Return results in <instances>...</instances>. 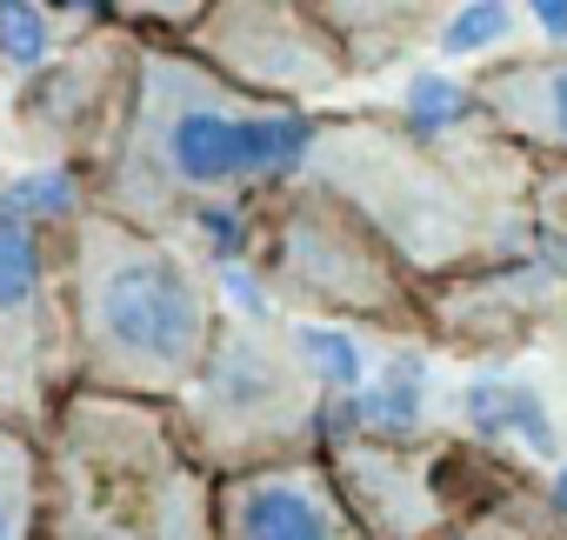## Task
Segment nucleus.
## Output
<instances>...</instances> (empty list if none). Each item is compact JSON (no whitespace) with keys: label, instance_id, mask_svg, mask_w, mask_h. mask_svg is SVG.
Masks as SVG:
<instances>
[{"label":"nucleus","instance_id":"obj_22","mask_svg":"<svg viewBox=\"0 0 567 540\" xmlns=\"http://www.w3.org/2000/svg\"><path fill=\"white\" fill-rule=\"evenodd\" d=\"M554 507L567 513V467H560V480H554Z\"/></svg>","mask_w":567,"mask_h":540},{"label":"nucleus","instance_id":"obj_6","mask_svg":"<svg viewBox=\"0 0 567 540\" xmlns=\"http://www.w3.org/2000/svg\"><path fill=\"white\" fill-rule=\"evenodd\" d=\"M200 414L207 420H234L240 447H254L267 427H295L301 420V394L288 387V374H280L254 341H234L214 361L207 387H200Z\"/></svg>","mask_w":567,"mask_h":540},{"label":"nucleus","instance_id":"obj_8","mask_svg":"<svg viewBox=\"0 0 567 540\" xmlns=\"http://www.w3.org/2000/svg\"><path fill=\"white\" fill-rule=\"evenodd\" d=\"M487 87V107L527 134V141H547V147H567V61H547V68H507Z\"/></svg>","mask_w":567,"mask_h":540},{"label":"nucleus","instance_id":"obj_18","mask_svg":"<svg viewBox=\"0 0 567 540\" xmlns=\"http://www.w3.org/2000/svg\"><path fill=\"white\" fill-rule=\"evenodd\" d=\"M507 427H514L534 454H554V427H547V414H540V401H534L527 387H514V414H507Z\"/></svg>","mask_w":567,"mask_h":540},{"label":"nucleus","instance_id":"obj_5","mask_svg":"<svg viewBox=\"0 0 567 540\" xmlns=\"http://www.w3.org/2000/svg\"><path fill=\"white\" fill-rule=\"evenodd\" d=\"M207 41L260 87H328L341 74L328 41L308 34L295 14H220Z\"/></svg>","mask_w":567,"mask_h":540},{"label":"nucleus","instance_id":"obj_7","mask_svg":"<svg viewBox=\"0 0 567 540\" xmlns=\"http://www.w3.org/2000/svg\"><path fill=\"white\" fill-rule=\"evenodd\" d=\"M341 480H348V500H354L374 527H388V533H401V540H414V533L427 527V513H434L421 474L401 467L394 454H361V447H354V454H341Z\"/></svg>","mask_w":567,"mask_h":540},{"label":"nucleus","instance_id":"obj_3","mask_svg":"<svg viewBox=\"0 0 567 540\" xmlns=\"http://www.w3.org/2000/svg\"><path fill=\"white\" fill-rule=\"evenodd\" d=\"M54 367V328H48V281L34 233L0 214V407L41 414Z\"/></svg>","mask_w":567,"mask_h":540},{"label":"nucleus","instance_id":"obj_15","mask_svg":"<svg viewBox=\"0 0 567 540\" xmlns=\"http://www.w3.org/2000/svg\"><path fill=\"white\" fill-rule=\"evenodd\" d=\"M0 54H8L14 68H34L48 54V14H34V8H0Z\"/></svg>","mask_w":567,"mask_h":540},{"label":"nucleus","instance_id":"obj_17","mask_svg":"<svg viewBox=\"0 0 567 540\" xmlns=\"http://www.w3.org/2000/svg\"><path fill=\"white\" fill-rule=\"evenodd\" d=\"M14 207H21V214H68V207H74V180H68V174L14 180Z\"/></svg>","mask_w":567,"mask_h":540},{"label":"nucleus","instance_id":"obj_10","mask_svg":"<svg viewBox=\"0 0 567 540\" xmlns=\"http://www.w3.org/2000/svg\"><path fill=\"white\" fill-rule=\"evenodd\" d=\"M421 381H427V361L421 354H394L381 387H368L341 420H368V427H388V434H408L421 420Z\"/></svg>","mask_w":567,"mask_h":540},{"label":"nucleus","instance_id":"obj_14","mask_svg":"<svg viewBox=\"0 0 567 540\" xmlns=\"http://www.w3.org/2000/svg\"><path fill=\"white\" fill-rule=\"evenodd\" d=\"M408 114H414V127H421V134H434L441 121H454V114H467V94H461V81H441V74H421V81L408 87Z\"/></svg>","mask_w":567,"mask_h":540},{"label":"nucleus","instance_id":"obj_16","mask_svg":"<svg viewBox=\"0 0 567 540\" xmlns=\"http://www.w3.org/2000/svg\"><path fill=\"white\" fill-rule=\"evenodd\" d=\"M461 407H467V420H474L481 434H507V414H514V387H507V381H474V387L461 394Z\"/></svg>","mask_w":567,"mask_h":540},{"label":"nucleus","instance_id":"obj_19","mask_svg":"<svg viewBox=\"0 0 567 540\" xmlns=\"http://www.w3.org/2000/svg\"><path fill=\"white\" fill-rule=\"evenodd\" d=\"M554 253H560V267H567V187H554Z\"/></svg>","mask_w":567,"mask_h":540},{"label":"nucleus","instance_id":"obj_4","mask_svg":"<svg viewBox=\"0 0 567 540\" xmlns=\"http://www.w3.org/2000/svg\"><path fill=\"white\" fill-rule=\"evenodd\" d=\"M227 540H361L315 474H247L227 487Z\"/></svg>","mask_w":567,"mask_h":540},{"label":"nucleus","instance_id":"obj_2","mask_svg":"<svg viewBox=\"0 0 567 540\" xmlns=\"http://www.w3.org/2000/svg\"><path fill=\"white\" fill-rule=\"evenodd\" d=\"M308 154L301 114H247L234 107L207 74L181 61H147L141 121H134V174L147 200L174 187H220V180H260Z\"/></svg>","mask_w":567,"mask_h":540},{"label":"nucleus","instance_id":"obj_21","mask_svg":"<svg viewBox=\"0 0 567 540\" xmlns=\"http://www.w3.org/2000/svg\"><path fill=\"white\" fill-rule=\"evenodd\" d=\"M227 288L240 294V308H247V314H260V308H267V301H260V288H254L247 274H227Z\"/></svg>","mask_w":567,"mask_h":540},{"label":"nucleus","instance_id":"obj_11","mask_svg":"<svg viewBox=\"0 0 567 540\" xmlns=\"http://www.w3.org/2000/svg\"><path fill=\"white\" fill-rule=\"evenodd\" d=\"M34 527V454L0 434V540H28Z\"/></svg>","mask_w":567,"mask_h":540},{"label":"nucleus","instance_id":"obj_12","mask_svg":"<svg viewBox=\"0 0 567 540\" xmlns=\"http://www.w3.org/2000/svg\"><path fill=\"white\" fill-rule=\"evenodd\" d=\"M295 347H301V361H308L328 387H361V374H368L361 347H354L348 334H334V328H295Z\"/></svg>","mask_w":567,"mask_h":540},{"label":"nucleus","instance_id":"obj_20","mask_svg":"<svg viewBox=\"0 0 567 540\" xmlns=\"http://www.w3.org/2000/svg\"><path fill=\"white\" fill-rule=\"evenodd\" d=\"M534 21H540L554 41H567V8H560V0H540V8H534Z\"/></svg>","mask_w":567,"mask_h":540},{"label":"nucleus","instance_id":"obj_13","mask_svg":"<svg viewBox=\"0 0 567 540\" xmlns=\"http://www.w3.org/2000/svg\"><path fill=\"white\" fill-rule=\"evenodd\" d=\"M507 28H514V8H461L441 34V54H474V48L501 41Z\"/></svg>","mask_w":567,"mask_h":540},{"label":"nucleus","instance_id":"obj_9","mask_svg":"<svg viewBox=\"0 0 567 540\" xmlns=\"http://www.w3.org/2000/svg\"><path fill=\"white\" fill-rule=\"evenodd\" d=\"M295 240H301V247H295L288 260H295V274H301L315 294L381 308V301H374V294H381V274L368 267V253H354V247H341V240H308V233H295Z\"/></svg>","mask_w":567,"mask_h":540},{"label":"nucleus","instance_id":"obj_1","mask_svg":"<svg viewBox=\"0 0 567 540\" xmlns=\"http://www.w3.org/2000/svg\"><path fill=\"white\" fill-rule=\"evenodd\" d=\"M81 341L87 367L121 387H181L207 354V308L194 274L121 233V227H81Z\"/></svg>","mask_w":567,"mask_h":540}]
</instances>
